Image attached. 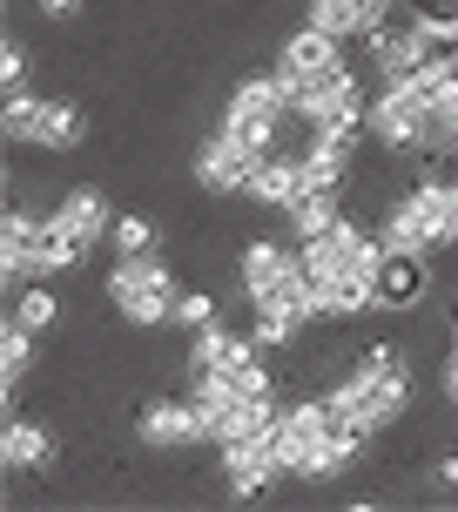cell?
Here are the masks:
<instances>
[{"mask_svg":"<svg viewBox=\"0 0 458 512\" xmlns=\"http://www.w3.org/2000/svg\"><path fill=\"white\" fill-rule=\"evenodd\" d=\"M384 250H458V176H438V169H425V176H411L398 196H391V209H384Z\"/></svg>","mask_w":458,"mask_h":512,"instance_id":"1","label":"cell"},{"mask_svg":"<svg viewBox=\"0 0 458 512\" xmlns=\"http://www.w3.org/2000/svg\"><path fill=\"white\" fill-rule=\"evenodd\" d=\"M176 290H182V277L162 250L155 256H115V270H108V283H102L108 310L122 317L128 331H162L169 310H176Z\"/></svg>","mask_w":458,"mask_h":512,"instance_id":"2","label":"cell"},{"mask_svg":"<svg viewBox=\"0 0 458 512\" xmlns=\"http://www.w3.org/2000/svg\"><path fill=\"white\" fill-rule=\"evenodd\" d=\"M371 142L384 155H425L432 149V88H425V68L384 75L371 88Z\"/></svg>","mask_w":458,"mask_h":512,"instance_id":"3","label":"cell"},{"mask_svg":"<svg viewBox=\"0 0 458 512\" xmlns=\"http://www.w3.org/2000/svg\"><path fill=\"white\" fill-rule=\"evenodd\" d=\"M290 122H297V115H290V88H283L277 68L243 75V81L223 95V115H216V128H229L236 142H250L256 155L283 149V128H290Z\"/></svg>","mask_w":458,"mask_h":512,"instance_id":"4","label":"cell"},{"mask_svg":"<svg viewBox=\"0 0 458 512\" xmlns=\"http://www.w3.org/2000/svg\"><path fill=\"white\" fill-rule=\"evenodd\" d=\"M304 263L317 283H331V290H371L378 297V263H384V236L371 223H357L344 216L337 230H324L317 243H304Z\"/></svg>","mask_w":458,"mask_h":512,"instance_id":"5","label":"cell"},{"mask_svg":"<svg viewBox=\"0 0 458 512\" xmlns=\"http://www.w3.org/2000/svg\"><path fill=\"white\" fill-rule=\"evenodd\" d=\"M256 162L263 155L250 149V142H236L229 128H209L203 142L189 149V182H196V196H243L250 189V176H256Z\"/></svg>","mask_w":458,"mask_h":512,"instance_id":"6","label":"cell"},{"mask_svg":"<svg viewBox=\"0 0 458 512\" xmlns=\"http://www.w3.org/2000/svg\"><path fill=\"white\" fill-rule=\"evenodd\" d=\"M135 445L142 452H189V445H203V418L189 405V391L149 398V405L135 411Z\"/></svg>","mask_w":458,"mask_h":512,"instance_id":"7","label":"cell"},{"mask_svg":"<svg viewBox=\"0 0 458 512\" xmlns=\"http://www.w3.org/2000/svg\"><path fill=\"white\" fill-rule=\"evenodd\" d=\"M432 250H384L378 263V310L384 317H411V310H425L432 297Z\"/></svg>","mask_w":458,"mask_h":512,"instance_id":"8","label":"cell"},{"mask_svg":"<svg viewBox=\"0 0 458 512\" xmlns=\"http://www.w3.org/2000/svg\"><path fill=\"white\" fill-rule=\"evenodd\" d=\"M216 472H223V486H229V499H270V492L283 486V465H277V452H270V438H243V445H223L216 452Z\"/></svg>","mask_w":458,"mask_h":512,"instance_id":"9","label":"cell"},{"mask_svg":"<svg viewBox=\"0 0 458 512\" xmlns=\"http://www.w3.org/2000/svg\"><path fill=\"white\" fill-rule=\"evenodd\" d=\"M48 223L68 236L75 250H102L108 230H115V209H108V196L95 189V182H75V189H68V196L48 209Z\"/></svg>","mask_w":458,"mask_h":512,"instance_id":"10","label":"cell"},{"mask_svg":"<svg viewBox=\"0 0 458 512\" xmlns=\"http://www.w3.org/2000/svg\"><path fill=\"white\" fill-rule=\"evenodd\" d=\"M54 459H61V445L41 418H21V411H7V432H0V465H7V479H48Z\"/></svg>","mask_w":458,"mask_h":512,"instance_id":"11","label":"cell"},{"mask_svg":"<svg viewBox=\"0 0 458 512\" xmlns=\"http://www.w3.org/2000/svg\"><path fill=\"white\" fill-rule=\"evenodd\" d=\"M344 48H351V41H337V34H324V27L297 21L277 41V75H331V68H344V61H351Z\"/></svg>","mask_w":458,"mask_h":512,"instance_id":"12","label":"cell"},{"mask_svg":"<svg viewBox=\"0 0 458 512\" xmlns=\"http://www.w3.org/2000/svg\"><path fill=\"white\" fill-rule=\"evenodd\" d=\"M398 0H304V21L337 34V41H371L384 21H391Z\"/></svg>","mask_w":458,"mask_h":512,"instance_id":"13","label":"cell"},{"mask_svg":"<svg viewBox=\"0 0 458 512\" xmlns=\"http://www.w3.org/2000/svg\"><path fill=\"white\" fill-rule=\"evenodd\" d=\"M310 182H304V162H297V149H290V142H283V149H270L263 155V162H256V176H250V189H243V196H250L256 209H290L297 203V196H304Z\"/></svg>","mask_w":458,"mask_h":512,"instance_id":"14","label":"cell"},{"mask_svg":"<svg viewBox=\"0 0 458 512\" xmlns=\"http://www.w3.org/2000/svg\"><path fill=\"white\" fill-rule=\"evenodd\" d=\"M34 243H41V216L7 203V216H0V277H7V290L34 283Z\"/></svg>","mask_w":458,"mask_h":512,"instance_id":"15","label":"cell"},{"mask_svg":"<svg viewBox=\"0 0 458 512\" xmlns=\"http://www.w3.org/2000/svg\"><path fill=\"white\" fill-rule=\"evenodd\" d=\"M34 371H41V337L7 317V331H0V405L7 411L21 405V384L34 378Z\"/></svg>","mask_w":458,"mask_h":512,"instance_id":"16","label":"cell"},{"mask_svg":"<svg viewBox=\"0 0 458 512\" xmlns=\"http://www.w3.org/2000/svg\"><path fill=\"white\" fill-rule=\"evenodd\" d=\"M81 142H88V115H81V102H68V95H48L27 149H41V155H75Z\"/></svg>","mask_w":458,"mask_h":512,"instance_id":"17","label":"cell"},{"mask_svg":"<svg viewBox=\"0 0 458 512\" xmlns=\"http://www.w3.org/2000/svg\"><path fill=\"white\" fill-rule=\"evenodd\" d=\"M351 209H344V189H304L297 203L283 209V230L297 236V243H317L324 230H337Z\"/></svg>","mask_w":458,"mask_h":512,"instance_id":"18","label":"cell"},{"mask_svg":"<svg viewBox=\"0 0 458 512\" xmlns=\"http://www.w3.org/2000/svg\"><path fill=\"white\" fill-rule=\"evenodd\" d=\"M7 317L27 324L34 337H48L54 324H61V297L48 290V277H34V283H21V290H7Z\"/></svg>","mask_w":458,"mask_h":512,"instance_id":"19","label":"cell"},{"mask_svg":"<svg viewBox=\"0 0 458 512\" xmlns=\"http://www.w3.org/2000/svg\"><path fill=\"white\" fill-rule=\"evenodd\" d=\"M108 250L115 256H155L162 250V223L142 216V209H128V216H115V230H108Z\"/></svg>","mask_w":458,"mask_h":512,"instance_id":"20","label":"cell"},{"mask_svg":"<svg viewBox=\"0 0 458 512\" xmlns=\"http://www.w3.org/2000/svg\"><path fill=\"white\" fill-rule=\"evenodd\" d=\"M223 310H216V290H203V283H182L176 290V310H169V324H176L182 337L189 331H203V324H216Z\"/></svg>","mask_w":458,"mask_h":512,"instance_id":"21","label":"cell"},{"mask_svg":"<svg viewBox=\"0 0 458 512\" xmlns=\"http://www.w3.org/2000/svg\"><path fill=\"white\" fill-rule=\"evenodd\" d=\"M41 102H48V95H27V88H7V115H0V128H7V142H14V149H27V142H34Z\"/></svg>","mask_w":458,"mask_h":512,"instance_id":"22","label":"cell"},{"mask_svg":"<svg viewBox=\"0 0 458 512\" xmlns=\"http://www.w3.org/2000/svg\"><path fill=\"white\" fill-rule=\"evenodd\" d=\"M7 88H27V48H21V34H7L0 41V95Z\"/></svg>","mask_w":458,"mask_h":512,"instance_id":"23","label":"cell"},{"mask_svg":"<svg viewBox=\"0 0 458 512\" xmlns=\"http://www.w3.org/2000/svg\"><path fill=\"white\" fill-rule=\"evenodd\" d=\"M438 492H458V445H445V452H432V472H425Z\"/></svg>","mask_w":458,"mask_h":512,"instance_id":"24","label":"cell"},{"mask_svg":"<svg viewBox=\"0 0 458 512\" xmlns=\"http://www.w3.org/2000/svg\"><path fill=\"white\" fill-rule=\"evenodd\" d=\"M81 7H88V0H34V14H41V21H54V27L81 21Z\"/></svg>","mask_w":458,"mask_h":512,"instance_id":"25","label":"cell"},{"mask_svg":"<svg viewBox=\"0 0 458 512\" xmlns=\"http://www.w3.org/2000/svg\"><path fill=\"white\" fill-rule=\"evenodd\" d=\"M438 391H445V405H458V344H445V371H438Z\"/></svg>","mask_w":458,"mask_h":512,"instance_id":"26","label":"cell"},{"mask_svg":"<svg viewBox=\"0 0 458 512\" xmlns=\"http://www.w3.org/2000/svg\"><path fill=\"white\" fill-rule=\"evenodd\" d=\"M445 344H458V290H452V310H445Z\"/></svg>","mask_w":458,"mask_h":512,"instance_id":"27","label":"cell"},{"mask_svg":"<svg viewBox=\"0 0 458 512\" xmlns=\"http://www.w3.org/2000/svg\"><path fill=\"white\" fill-rule=\"evenodd\" d=\"M452 411H458V405H452Z\"/></svg>","mask_w":458,"mask_h":512,"instance_id":"28","label":"cell"}]
</instances>
